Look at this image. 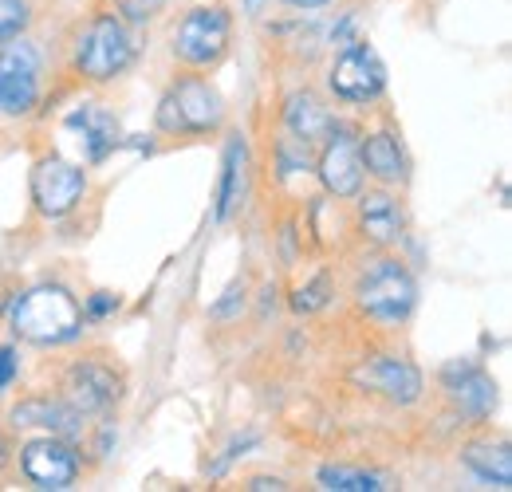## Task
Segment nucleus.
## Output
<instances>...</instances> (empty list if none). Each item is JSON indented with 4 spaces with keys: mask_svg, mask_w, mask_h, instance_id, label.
I'll use <instances>...</instances> for the list:
<instances>
[{
    "mask_svg": "<svg viewBox=\"0 0 512 492\" xmlns=\"http://www.w3.org/2000/svg\"><path fill=\"white\" fill-rule=\"evenodd\" d=\"M331 111L323 107L320 95H312V91H296V95H288L284 99V130L292 134V138H300V142H308V146H320L323 138L331 134Z\"/></svg>",
    "mask_w": 512,
    "mask_h": 492,
    "instance_id": "a211bd4d",
    "label": "nucleus"
},
{
    "mask_svg": "<svg viewBox=\"0 0 512 492\" xmlns=\"http://www.w3.org/2000/svg\"><path fill=\"white\" fill-rule=\"evenodd\" d=\"M331 296H335V284H331V276L327 272H316L308 284H300L296 292H292V311L296 315H316L331 304Z\"/></svg>",
    "mask_w": 512,
    "mask_h": 492,
    "instance_id": "4be33fe9",
    "label": "nucleus"
},
{
    "mask_svg": "<svg viewBox=\"0 0 512 492\" xmlns=\"http://www.w3.org/2000/svg\"><path fill=\"white\" fill-rule=\"evenodd\" d=\"M359 158H363V174H371L379 185L406 182V154L390 130H371L367 138H359Z\"/></svg>",
    "mask_w": 512,
    "mask_h": 492,
    "instance_id": "f3484780",
    "label": "nucleus"
},
{
    "mask_svg": "<svg viewBox=\"0 0 512 492\" xmlns=\"http://www.w3.org/2000/svg\"><path fill=\"white\" fill-rule=\"evenodd\" d=\"M87 193V174L79 166L64 162L60 154H44L32 166V205L36 213H44L48 221L67 217Z\"/></svg>",
    "mask_w": 512,
    "mask_h": 492,
    "instance_id": "6e6552de",
    "label": "nucleus"
},
{
    "mask_svg": "<svg viewBox=\"0 0 512 492\" xmlns=\"http://www.w3.org/2000/svg\"><path fill=\"white\" fill-rule=\"evenodd\" d=\"M276 162H280L284 174H300V170L312 166V146L288 134V138H280V146H276Z\"/></svg>",
    "mask_w": 512,
    "mask_h": 492,
    "instance_id": "b1692460",
    "label": "nucleus"
},
{
    "mask_svg": "<svg viewBox=\"0 0 512 492\" xmlns=\"http://www.w3.org/2000/svg\"><path fill=\"white\" fill-rule=\"evenodd\" d=\"M320 185L327 189V197L335 201H355L363 193V158H359V138L347 126H331V134L323 138L320 162H316Z\"/></svg>",
    "mask_w": 512,
    "mask_h": 492,
    "instance_id": "1a4fd4ad",
    "label": "nucleus"
},
{
    "mask_svg": "<svg viewBox=\"0 0 512 492\" xmlns=\"http://www.w3.org/2000/svg\"><path fill=\"white\" fill-rule=\"evenodd\" d=\"M8 457H12V445H8V437H4V433H0V469H4V465H8Z\"/></svg>",
    "mask_w": 512,
    "mask_h": 492,
    "instance_id": "7c9ffc66",
    "label": "nucleus"
},
{
    "mask_svg": "<svg viewBox=\"0 0 512 492\" xmlns=\"http://www.w3.org/2000/svg\"><path fill=\"white\" fill-rule=\"evenodd\" d=\"M40 103V60L32 44H4L0 48V115L20 119Z\"/></svg>",
    "mask_w": 512,
    "mask_h": 492,
    "instance_id": "9d476101",
    "label": "nucleus"
},
{
    "mask_svg": "<svg viewBox=\"0 0 512 492\" xmlns=\"http://www.w3.org/2000/svg\"><path fill=\"white\" fill-rule=\"evenodd\" d=\"M241 308H245V284H233V288L209 308V315H213V319H233V315H241Z\"/></svg>",
    "mask_w": 512,
    "mask_h": 492,
    "instance_id": "a878e982",
    "label": "nucleus"
},
{
    "mask_svg": "<svg viewBox=\"0 0 512 492\" xmlns=\"http://www.w3.org/2000/svg\"><path fill=\"white\" fill-rule=\"evenodd\" d=\"M245 170H249V150L241 138H229L225 162H221V185H217V221H229L245 197Z\"/></svg>",
    "mask_w": 512,
    "mask_h": 492,
    "instance_id": "6ab92c4d",
    "label": "nucleus"
},
{
    "mask_svg": "<svg viewBox=\"0 0 512 492\" xmlns=\"http://www.w3.org/2000/svg\"><path fill=\"white\" fill-rule=\"evenodd\" d=\"M280 4H288V8H300V12H316V8H327L331 0H280Z\"/></svg>",
    "mask_w": 512,
    "mask_h": 492,
    "instance_id": "c756f323",
    "label": "nucleus"
},
{
    "mask_svg": "<svg viewBox=\"0 0 512 492\" xmlns=\"http://www.w3.org/2000/svg\"><path fill=\"white\" fill-rule=\"evenodd\" d=\"M28 20H32L28 0H0V48L12 44V40H20V32L28 28Z\"/></svg>",
    "mask_w": 512,
    "mask_h": 492,
    "instance_id": "5701e85b",
    "label": "nucleus"
},
{
    "mask_svg": "<svg viewBox=\"0 0 512 492\" xmlns=\"http://www.w3.org/2000/svg\"><path fill=\"white\" fill-rule=\"evenodd\" d=\"M20 469L24 477L36 485V489H71L79 481V453H75V441L67 437H36L20 449Z\"/></svg>",
    "mask_w": 512,
    "mask_h": 492,
    "instance_id": "9b49d317",
    "label": "nucleus"
},
{
    "mask_svg": "<svg viewBox=\"0 0 512 492\" xmlns=\"http://www.w3.org/2000/svg\"><path fill=\"white\" fill-rule=\"evenodd\" d=\"M327 87L335 99L351 103V107H367V103H379L386 91V63L379 60V52L359 40L351 48L339 52V60L331 63V75H327Z\"/></svg>",
    "mask_w": 512,
    "mask_h": 492,
    "instance_id": "0eeeda50",
    "label": "nucleus"
},
{
    "mask_svg": "<svg viewBox=\"0 0 512 492\" xmlns=\"http://www.w3.org/2000/svg\"><path fill=\"white\" fill-rule=\"evenodd\" d=\"M158 130L162 134H213L221 130L225 107L221 95L201 79V75H178L174 87L158 103Z\"/></svg>",
    "mask_w": 512,
    "mask_h": 492,
    "instance_id": "20e7f679",
    "label": "nucleus"
},
{
    "mask_svg": "<svg viewBox=\"0 0 512 492\" xmlns=\"http://www.w3.org/2000/svg\"><path fill=\"white\" fill-rule=\"evenodd\" d=\"M115 8L127 24H146L166 8V0H115Z\"/></svg>",
    "mask_w": 512,
    "mask_h": 492,
    "instance_id": "393cba45",
    "label": "nucleus"
},
{
    "mask_svg": "<svg viewBox=\"0 0 512 492\" xmlns=\"http://www.w3.org/2000/svg\"><path fill=\"white\" fill-rule=\"evenodd\" d=\"M67 126L79 134V146L87 154L91 166H99L107 154H115L123 146V134H119V119L103 107V103H83L79 111L67 115Z\"/></svg>",
    "mask_w": 512,
    "mask_h": 492,
    "instance_id": "2eb2a0df",
    "label": "nucleus"
},
{
    "mask_svg": "<svg viewBox=\"0 0 512 492\" xmlns=\"http://www.w3.org/2000/svg\"><path fill=\"white\" fill-rule=\"evenodd\" d=\"M355 229L367 245L390 248L402 241L406 233V209L390 189H371L359 193V209H355Z\"/></svg>",
    "mask_w": 512,
    "mask_h": 492,
    "instance_id": "4468645a",
    "label": "nucleus"
},
{
    "mask_svg": "<svg viewBox=\"0 0 512 492\" xmlns=\"http://www.w3.org/2000/svg\"><path fill=\"white\" fill-rule=\"evenodd\" d=\"M16 374H20V355H16V347H0V390H8V386L16 382Z\"/></svg>",
    "mask_w": 512,
    "mask_h": 492,
    "instance_id": "cd10ccee",
    "label": "nucleus"
},
{
    "mask_svg": "<svg viewBox=\"0 0 512 492\" xmlns=\"http://www.w3.org/2000/svg\"><path fill=\"white\" fill-rule=\"evenodd\" d=\"M245 4H249V12H253V16L260 12V8H264V0H245Z\"/></svg>",
    "mask_w": 512,
    "mask_h": 492,
    "instance_id": "2f4dec72",
    "label": "nucleus"
},
{
    "mask_svg": "<svg viewBox=\"0 0 512 492\" xmlns=\"http://www.w3.org/2000/svg\"><path fill=\"white\" fill-rule=\"evenodd\" d=\"M134 63V36L127 20L115 12H99L83 24L71 48V71L87 83H111Z\"/></svg>",
    "mask_w": 512,
    "mask_h": 492,
    "instance_id": "f03ea898",
    "label": "nucleus"
},
{
    "mask_svg": "<svg viewBox=\"0 0 512 492\" xmlns=\"http://www.w3.org/2000/svg\"><path fill=\"white\" fill-rule=\"evenodd\" d=\"M351 378L394 406H414L422 398V370L398 355H371L367 363L355 367Z\"/></svg>",
    "mask_w": 512,
    "mask_h": 492,
    "instance_id": "ddd939ff",
    "label": "nucleus"
},
{
    "mask_svg": "<svg viewBox=\"0 0 512 492\" xmlns=\"http://www.w3.org/2000/svg\"><path fill=\"white\" fill-rule=\"evenodd\" d=\"M233 20L225 8H193L174 32V60L190 71H209L229 56Z\"/></svg>",
    "mask_w": 512,
    "mask_h": 492,
    "instance_id": "39448f33",
    "label": "nucleus"
},
{
    "mask_svg": "<svg viewBox=\"0 0 512 492\" xmlns=\"http://www.w3.org/2000/svg\"><path fill=\"white\" fill-rule=\"evenodd\" d=\"M442 382H446L449 402H453V410H457L461 418H469L473 426H481V422L493 418L497 398H501V394H497V382L477 367L473 359H461V363L442 367Z\"/></svg>",
    "mask_w": 512,
    "mask_h": 492,
    "instance_id": "f8f14e48",
    "label": "nucleus"
},
{
    "mask_svg": "<svg viewBox=\"0 0 512 492\" xmlns=\"http://www.w3.org/2000/svg\"><path fill=\"white\" fill-rule=\"evenodd\" d=\"M355 304L359 311L379 323V327H402L410 319V311L418 304V284L410 276V268L394 256H379L355 284Z\"/></svg>",
    "mask_w": 512,
    "mask_h": 492,
    "instance_id": "7ed1b4c3",
    "label": "nucleus"
},
{
    "mask_svg": "<svg viewBox=\"0 0 512 492\" xmlns=\"http://www.w3.org/2000/svg\"><path fill=\"white\" fill-rule=\"evenodd\" d=\"M119 311V296H111V292H95V296H87V304H83V323L87 319H107V315H115Z\"/></svg>",
    "mask_w": 512,
    "mask_h": 492,
    "instance_id": "bb28decb",
    "label": "nucleus"
},
{
    "mask_svg": "<svg viewBox=\"0 0 512 492\" xmlns=\"http://www.w3.org/2000/svg\"><path fill=\"white\" fill-rule=\"evenodd\" d=\"M461 461L489 485L509 489L512 485V453L505 441H473L461 449Z\"/></svg>",
    "mask_w": 512,
    "mask_h": 492,
    "instance_id": "aec40b11",
    "label": "nucleus"
},
{
    "mask_svg": "<svg viewBox=\"0 0 512 492\" xmlns=\"http://www.w3.org/2000/svg\"><path fill=\"white\" fill-rule=\"evenodd\" d=\"M12 426H44L48 433H56V437H67V441H79L83 437V414L79 410H71L64 398H44V394H36V398H24L20 406H12Z\"/></svg>",
    "mask_w": 512,
    "mask_h": 492,
    "instance_id": "dca6fc26",
    "label": "nucleus"
},
{
    "mask_svg": "<svg viewBox=\"0 0 512 492\" xmlns=\"http://www.w3.org/2000/svg\"><path fill=\"white\" fill-rule=\"evenodd\" d=\"M245 489L249 492H284L288 489V485H284V481H280V477H249V481H245Z\"/></svg>",
    "mask_w": 512,
    "mask_h": 492,
    "instance_id": "c85d7f7f",
    "label": "nucleus"
},
{
    "mask_svg": "<svg viewBox=\"0 0 512 492\" xmlns=\"http://www.w3.org/2000/svg\"><path fill=\"white\" fill-rule=\"evenodd\" d=\"M8 323H12L16 339H24V343L60 347L83 331V308L60 284H36V288L12 296Z\"/></svg>",
    "mask_w": 512,
    "mask_h": 492,
    "instance_id": "f257e3e1",
    "label": "nucleus"
},
{
    "mask_svg": "<svg viewBox=\"0 0 512 492\" xmlns=\"http://www.w3.org/2000/svg\"><path fill=\"white\" fill-rule=\"evenodd\" d=\"M60 398L83 418L107 414L123 398V370L115 367L107 355H83L64 370L60 378Z\"/></svg>",
    "mask_w": 512,
    "mask_h": 492,
    "instance_id": "423d86ee",
    "label": "nucleus"
},
{
    "mask_svg": "<svg viewBox=\"0 0 512 492\" xmlns=\"http://www.w3.org/2000/svg\"><path fill=\"white\" fill-rule=\"evenodd\" d=\"M320 489L327 492H379L390 489L379 473L367 469H347V465H323L320 469Z\"/></svg>",
    "mask_w": 512,
    "mask_h": 492,
    "instance_id": "412c9836",
    "label": "nucleus"
}]
</instances>
